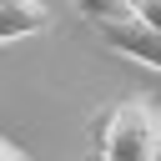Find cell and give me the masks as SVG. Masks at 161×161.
<instances>
[{"label":"cell","mask_w":161,"mask_h":161,"mask_svg":"<svg viewBox=\"0 0 161 161\" xmlns=\"http://www.w3.org/2000/svg\"><path fill=\"white\" fill-rule=\"evenodd\" d=\"M96 161H156L161 156V106L151 96H126L106 106L91 126Z\"/></svg>","instance_id":"6da1fadb"},{"label":"cell","mask_w":161,"mask_h":161,"mask_svg":"<svg viewBox=\"0 0 161 161\" xmlns=\"http://www.w3.org/2000/svg\"><path fill=\"white\" fill-rule=\"evenodd\" d=\"M96 30H101V40H106L116 55H131V60L161 70V30L141 25L136 15H131V20H106V25H96Z\"/></svg>","instance_id":"7a4b0ae2"},{"label":"cell","mask_w":161,"mask_h":161,"mask_svg":"<svg viewBox=\"0 0 161 161\" xmlns=\"http://www.w3.org/2000/svg\"><path fill=\"white\" fill-rule=\"evenodd\" d=\"M45 25H50V15H45L40 0H0V45L20 40V35H35Z\"/></svg>","instance_id":"3957f363"},{"label":"cell","mask_w":161,"mask_h":161,"mask_svg":"<svg viewBox=\"0 0 161 161\" xmlns=\"http://www.w3.org/2000/svg\"><path fill=\"white\" fill-rule=\"evenodd\" d=\"M80 5V15H91L96 25H106V20H131V0H75Z\"/></svg>","instance_id":"277c9868"},{"label":"cell","mask_w":161,"mask_h":161,"mask_svg":"<svg viewBox=\"0 0 161 161\" xmlns=\"http://www.w3.org/2000/svg\"><path fill=\"white\" fill-rule=\"evenodd\" d=\"M131 15L151 30H161V0H131Z\"/></svg>","instance_id":"5b68a950"},{"label":"cell","mask_w":161,"mask_h":161,"mask_svg":"<svg viewBox=\"0 0 161 161\" xmlns=\"http://www.w3.org/2000/svg\"><path fill=\"white\" fill-rule=\"evenodd\" d=\"M0 161H30V156H25L15 141H5V136H0Z\"/></svg>","instance_id":"8992f818"}]
</instances>
